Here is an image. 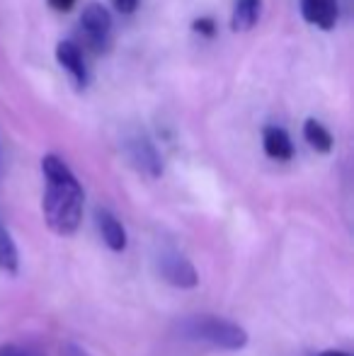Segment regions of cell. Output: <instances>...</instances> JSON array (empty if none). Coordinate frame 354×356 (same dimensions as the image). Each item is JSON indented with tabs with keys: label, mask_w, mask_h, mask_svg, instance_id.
Wrapping results in <instances>:
<instances>
[{
	"label": "cell",
	"mask_w": 354,
	"mask_h": 356,
	"mask_svg": "<svg viewBox=\"0 0 354 356\" xmlns=\"http://www.w3.org/2000/svg\"><path fill=\"white\" fill-rule=\"evenodd\" d=\"M42 172L47 177L42 211L56 235H73L83 220V187L66 163L56 155H44Z\"/></svg>",
	"instance_id": "1"
},
{
	"label": "cell",
	"mask_w": 354,
	"mask_h": 356,
	"mask_svg": "<svg viewBox=\"0 0 354 356\" xmlns=\"http://www.w3.org/2000/svg\"><path fill=\"white\" fill-rule=\"evenodd\" d=\"M177 332L189 342H202L223 352H241L248 344V332L238 323L216 315H189L177 325Z\"/></svg>",
	"instance_id": "2"
},
{
	"label": "cell",
	"mask_w": 354,
	"mask_h": 356,
	"mask_svg": "<svg viewBox=\"0 0 354 356\" xmlns=\"http://www.w3.org/2000/svg\"><path fill=\"white\" fill-rule=\"evenodd\" d=\"M81 29L86 34V42L90 49L97 54H104L112 44V17L107 8L99 3H88L81 15Z\"/></svg>",
	"instance_id": "3"
},
{
	"label": "cell",
	"mask_w": 354,
	"mask_h": 356,
	"mask_svg": "<svg viewBox=\"0 0 354 356\" xmlns=\"http://www.w3.org/2000/svg\"><path fill=\"white\" fill-rule=\"evenodd\" d=\"M124 153L131 160V165L138 172L148 175V177H161L163 175V160L161 153L156 150V145L148 141V136L143 134H134L124 141Z\"/></svg>",
	"instance_id": "4"
},
{
	"label": "cell",
	"mask_w": 354,
	"mask_h": 356,
	"mask_svg": "<svg viewBox=\"0 0 354 356\" xmlns=\"http://www.w3.org/2000/svg\"><path fill=\"white\" fill-rule=\"evenodd\" d=\"M158 272H161L163 282L175 286V289H194L199 284V274L194 264L184 254L172 252V250L158 257Z\"/></svg>",
	"instance_id": "5"
},
{
	"label": "cell",
	"mask_w": 354,
	"mask_h": 356,
	"mask_svg": "<svg viewBox=\"0 0 354 356\" xmlns=\"http://www.w3.org/2000/svg\"><path fill=\"white\" fill-rule=\"evenodd\" d=\"M56 61L61 63V68H66L71 73V78L76 80L78 88H88L90 83V73H88V66H86V58H83V51L76 42L66 39V42H58L56 47Z\"/></svg>",
	"instance_id": "6"
},
{
	"label": "cell",
	"mask_w": 354,
	"mask_h": 356,
	"mask_svg": "<svg viewBox=\"0 0 354 356\" xmlns=\"http://www.w3.org/2000/svg\"><path fill=\"white\" fill-rule=\"evenodd\" d=\"M301 15L308 24L332 29L340 17V3L337 0H301Z\"/></svg>",
	"instance_id": "7"
},
{
	"label": "cell",
	"mask_w": 354,
	"mask_h": 356,
	"mask_svg": "<svg viewBox=\"0 0 354 356\" xmlns=\"http://www.w3.org/2000/svg\"><path fill=\"white\" fill-rule=\"evenodd\" d=\"M97 228L102 235L104 245H107L112 252H124L127 250V228L122 225V220L114 213H109L107 209H97Z\"/></svg>",
	"instance_id": "8"
},
{
	"label": "cell",
	"mask_w": 354,
	"mask_h": 356,
	"mask_svg": "<svg viewBox=\"0 0 354 356\" xmlns=\"http://www.w3.org/2000/svg\"><path fill=\"white\" fill-rule=\"evenodd\" d=\"M262 145H265V153L274 160H291V155H293L291 138L279 127L265 129V134H262Z\"/></svg>",
	"instance_id": "9"
},
{
	"label": "cell",
	"mask_w": 354,
	"mask_h": 356,
	"mask_svg": "<svg viewBox=\"0 0 354 356\" xmlns=\"http://www.w3.org/2000/svg\"><path fill=\"white\" fill-rule=\"evenodd\" d=\"M262 10V0H236L231 15V29L233 32H248L257 24Z\"/></svg>",
	"instance_id": "10"
},
{
	"label": "cell",
	"mask_w": 354,
	"mask_h": 356,
	"mask_svg": "<svg viewBox=\"0 0 354 356\" xmlns=\"http://www.w3.org/2000/svg\"><path fill=\"white\" fill-rule=\"evenodd\" d=\"M303 138H306V143L311 145L313 150H318V153H330L332 150L330 131H328L318 119H306V124H303Z\"/></svg>",
	"instance_id": "11"
},
{
	"label": "cell",
	"mask_w": 354,
	"mask_h": 356,
	"mask_svg": "<svg viewBox=\"0 0 354 356\" xmlns=\"http://www.w3.org/2000/svg\"><path fill=\"white\" fill-rule=\"evenodd\" d=\"M19 267L17 248H15V240L10 238L8 228L0 223V269L8 274H15Z\"/></svg>",
	"instance_id": "12"
},
{
	"label": "cell",
	"mask_w": 354,
	"mask_h": 356,
	"mask_svg": "<svg viewBox=\"0 0 354 356\" xmlns=\"http://www.w3.org/2000/svg\"><path fill=\"white\" fill-rule=\"evenodd\" d=\"M0 356H44V354L32 347H22V344H3L0 347Z\"/></svg>",
	"instance_id": "13"
},
{
	"label": "cell",
	"mask_w": 354,
	"mask_h": 356,
	"mask_svg": "<svg viewBox=\"0 0 354 356\" xmlns=\"http://www.w3.org/2000/svg\"><path fill=\"white\" fill-rule=\"evenodd\" d=\"M192 29L197 34H202V37H214L216 34V22L211 17H199L192 22Z\"/></svg>",
	"instance_id": "14"
},
{
	"label": "cell",
	"mask_w": 354,
	"mask_h": 356,
	"mask_svg": "<svg viewBox=\"0 0 354 356\" xmlns=\"http://www.w3.org/2000/svg\"><path fill=\"white\" fill-rule=\"evenodd\" d=\"M112 5H114V10H117V13L131 15V13H136L138 0H112Z\"/></svg>",
	"instance_id": "15"
},
{
	"label": "cell",
	"mask_w": 354,
	"mask_h": 356,
	"mask_svg": "<svg viewBox=\"0 0 354 356\" xmlns=\"http://www.w3.org/2000/svg\"><path fill=\"white\" fill-rule=\"evenodd\" d=\"M49 5H51L56 13H68V10L76 5V0H49Z\"/></svg>",
	"instance_id": "16"
},
{
	"label": "cell",
	"mask_w": 354,
	"mask_h": 356,
	"mask_svg": "<svg viewBox=\"0 0 354 356\" xmlns=\"http://www.w3.org/2000/svg\"><path fill=\"white\" fill-rule=\"evenodd\" d=\"M63 356H88V352H83L76 344H66V347H63Z\"/></svg>",
	"instance_id": "17"
},
{
	"label": "cell",
	"mask_w": 354,
	"mask_h": 356,
	"mask_svg": "<svg viewBox=\"0 0 354 356\" xmlns=\"http://www.w3.org/2000/svg\"><path fill=\"white\" fill-rule=\"evenodd\" d=\"M316 356H352V354L340 352V349H328V352H321V354H316Z\"/></svg>",
	"instance_id": "18"
}]
</instances>
